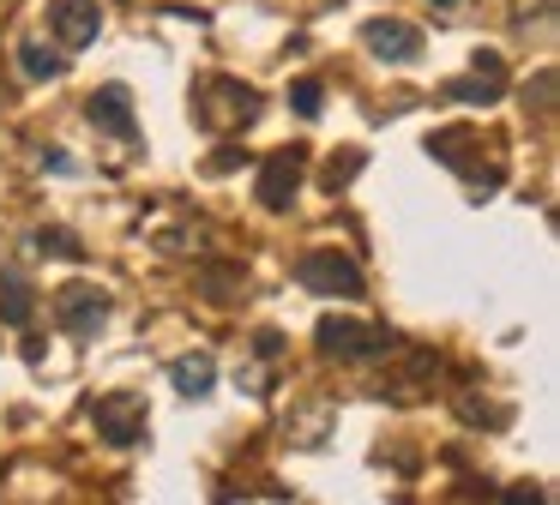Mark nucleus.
Returning a JSON list of instances; mask_svg holds the SVG:
<instances>
[{
	"label": "nucleus",
	"mask_w": 560,
	"mask_h": 505,
	"mask_svg": "<svg viewBox=\"0 0 560 505\" xmlns=\"http://www.w3.org/2000/svg\"><path fill=\"white\" fill-rule=\"evenodd\" d=\"M170 379H175L182 397H206L211 385H218V361L211 355H182V361H170Z\"/></svg>",
	"instance_id": "obj_10"
},
{
	"label": "nucleus",
	"mask_w": 560,
	"mask_h": 505,
	"mask_svg": "<svg viewBox=\"0 0 560 505\" xmlns=\"http://www.w3.org/2000/svg\"><path fill=\"white\" fill-rule=\"evenodd\" d=\"M314 343H319V355L368 361V355H386V349H392V331H380V325H362V319H338V313H326V319L314 325Z\"/></svg>",
	"instance_id": "obj_1"
},
{
	"label": "nucleus",
	"mask_w": 560,
	"mask_h": 505,
	"mask_svg": "<svg viewBox=\"0 0 560 505\" xmlns=\"http://www.w3.org/2000/svg\"><path fill=\"white\" fill-rule=\"evenodd\" d=\"M55 319L67 337H97V325L109 319V295L97 283H67L55 289Z\"/></svg>",
	"instance_id": "obj_6"
},
{
	"label": "nucleus",
	"mask_w": 560,
	"mask_h": 505,
	"mask_svg": "<svg viewBox=\"0 0 560 505\" xmlns=\"http://www.w3.org/2000/svg\"><path fill=\"white\" fill-rule=\"evenodd\" d=\"M19 72H25V79H61L67 55H55L49 43H25V48H19Z\"/></svg>",
	"instance_id": "obj_12"
},
{
	"label": "nucleus",
	"mask_w": 560,
	"mask_h": 505,
	"mask_svg": "<svg viewBox=\"0 0 560 505\" xmlns=\"http://www.w3.org/2000/svg\"><path fill=\"white\" fill-rule=\"evenodd\" d=\"M302 175H307V151H302V144L271 151L266 168H259V180H254L259 204H266V211H290V199L302 192Z\"/></svg>",
	"instance_id": "obj_4"
},
{
	"label": "nucleus",
	"mask_w": 560,
	"mask_h": 505,
	"mask_svg": "<svg viewBox=\"0 0 560 505\" xmlns=\"http://www.w3.org/2000/svg\"><path fill=\"white\" fill-rule=\"evenodd\" d=\"M31 247H37V252H55V259H85L79 235H67V228H37V235H31Z\"/></svg>",
	"instance_id": "obj_13"
},
{
	"label": "nucleus",
	"mask_w": 560,
	"mask_h": 505,
	"mask_svg": "<svg viewBox=\"0 0 560 505\" xmlns=\"http://www.w3.org/2000/svg\"><path fill=\"white\" fill-rule=\"evenodd\" d=\"M428 7H458V0H428Z\"/></svg>",
	"instance_id": "obj_18"
},
{
	"label": "nucleus",
	"mask_w": 560,
	"mask_h": 505,
	"mask_svg": "<svg viewBox=\"0 0 560 505\" xmlns=\"http://www.w3.org/2000/svg\"><path fill=\"white\" fill-rule=\"evenodd\" d=\"M49 31L61 36V48H91L103 31L97 0H49Z\"/></svg>",
	"instance_id": "obj_8"
},
{
	"label": "nucleus",
	"mask_w": 560,
	"mask_h": 505,
	"mask_svg": "<svg viewBox=\"0 0 560 505\" xmlns=\"http://www.w3.org/2000/svg\"><path fill=\"white\" fill-rule=\"evenodd\" d=\"M295 283L307 295H362V265L343 259L338 247H314L295 259Z\"/></svg>",
	"instance_id": "obj_2"
},
{
	"label": "nucleus",
	"mask_w": 560,
	"mask_h": 505,
	"mask_svg": "<svg viewBox=\"0 0 560 505\" xmlns=\"http://www.w3.org/2000/svg\"><path fill=\"white\" fill-rule=\"evenodd\" d=\"M199 120H206L211 132H242L259 120V96L254 84L242 79H211L206 84V103H199Z\"/></svg>",
	"instance_id": "obj_3"
},
{
	"label": "nucleus",
	"mask_w": 560,
	"mask_h": 505,
	"mask_svg": "<svg viewBox=\"0 0 560 505\" xmlns=\"http://www.w3.org/2000/svg\"><path fill=\"white\" fill-rule=\"evenodd\" d=\"M290 108H295L302 120H314L319 108H326V91H319V79H295V84H290Z\"/></svg>",
	"instance_id": "obj_14"
},
{
	"label": "nucleus",
	"mask_w": 560,
	"mask_h": 505,
	"mask_svg": "<svg viewBox=\"0 0 560 505\" xmlns=\"http://www.w3.org/2000/svg\"><path fill=\"white\" fill-rule=\"evenodd\" d=\"M85 115L97 132H115V139H133L139 132V115H133V96H127V84H103V91L85 96Z\"/></svg>",
	"instance_id": "obj_9"
},
{
	"label": "nucleus",
	"mask_w": 560,
	"mask_h": 505,
	"mask_svg": "<svg viewBox=\"0 0 560 505\" xmlns=\"http://www.w3.org/2000/svg\"><path fill=\"white\" fill-rule=\"evenodd\" d=\"M355 175H362V151H350V156H343V163H331V168H326V187L338 192L343 180H355Z\"/></svg>",
	"instance_id": "obj_16"
},
{
	"label": "nucleus",
	"mask_w": 560,
	"mask_h": 505,
	"mask_svg": "<svg viewBox=\"0 0 560 505\" xmlns=\"http://www.w3.org/2000/svg\"><path fill=\"white\" fill-rule=\"evenodd\" d=\"M470 67H476V79H494V84L506 79V60H500L494 48H476V55H470Z\"/></svg>",
	"instance_id": "obj_15"
},
{
	"label": "nucleus",
	"mask_w": 560,
	"mask_h": 505,
	"mask_svg": "<svg viewBox=\"0 0 560 505\" xmlns=\"http://www.w3.org/2000/svg\"><path fill=\"white\" fill-rule=\"evenodd\" d=\"M362 48L374 60H392V67H410L416 55H422V31L404 19H368L362 24Z\"/></svg>",
	"instance_id": "obj_7"
},
{
	"label": "nucleus",
	"mask_w": 560,
	"mask_h": 505,
	"mask_svg": "<svg viewBox=\"0 0 560 505\" xmlns=\"http://www.w3.org/2000/svg\"><path fill=\"white\" fill-rule=\"evenodd\" d=\"M91 421H97V433L109 445H139L145 439V397L139 391H109L91 403Z\"/></svg>",
	"instance_id": "obj_5"
},
{
	"label": "nucleus",
	"mask_w": 560,
	"mask_h": 505,
	"mask_svg": "<svg viewBox=\"0 0 560 505\" xmlns=\"http://www.w3.org/2000/svg\"><path fill=\"white\" fill-rule=\"evenodd\" d=\"M0 319L7 325H31V289L19 271H0Z\"/></svg>",
	"instance_id": "obj_11"
},
{
	"label": "nucleus",
	"mask_w": 560,
	"mask_h": 505,
	"mask_svg": "<svg viewBox=\"0 0 560 505\" xmlns=\"http://www.w3.org/2000/svg\"><path fill=\"white\" fill-rule=\"evenodd\" d=\"M211 301H223V289H247V271H206Z\"/></svg>",
	"instance_id": "obj_17"
}]
</instances>
